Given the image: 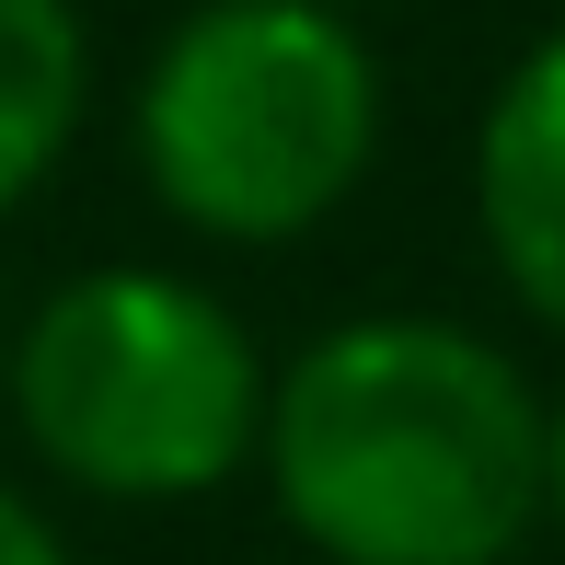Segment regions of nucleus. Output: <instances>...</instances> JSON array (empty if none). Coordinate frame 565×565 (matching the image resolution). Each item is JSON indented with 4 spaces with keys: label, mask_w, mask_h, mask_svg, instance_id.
<instances>
[{
    "label": "nucleus",
    "mask_w": 565,
    "mask_h": 565,
    "mask_svg": "<svg viewBox=\"0 0 565 565\" xmlns=\"http://www.w3.org/2000/svg\"><path fill=\"white\" fill-rule=\"evenodd\" d=\"M543 381L450 312H358L266 370L254 473L323 565H508L543 531Z\"/></svg>",
    "instance_id": "1"
},
{
    "label": "nucleus",
    "mask_w": 565,
    "mask_h": 565,
    "mask_svg": "<svg viewBox=\"0 0 565 565\" xmlns=\"http://www.w3.org/2000/svg\"><path fill=\"white\" fill-rule=\"evenodd\" d=\"M127 150L196 243H300L381 162V58L335 0H196L139 70Z\"/></svg>",
    "instance_id": "2"
},
{
    "label": "nucleus",
    "mask_w": 565,
    "mask_h": 565,
    "mask_svg": "<svg viewBox=\"0 0 565 565\" xmlns=\"http://www.w3.org/2000/svg\"><path fill=\"white\" fill-rule=\"evenodd\" d=\"M0 404L58 484L105 508H185L254 473L266 347L173 266H82L12 323Z\"/></svg>",
    "instance_id": "3"
},
{
    "label": "nucleus",
    "mask_w": 565,
    "mask_h": 565,
    "mask_svg": "<svg viewBox=\"0 0 565 565\" xmlns=\"http://www.w3.org/2000/svg\"><path fill=\"white\" fill-rule=\"evenodd\" d=\"M473 231L531 323L565 335V23L508 58L473 127Z\"/></svg>",
    "instance_id": "4"
},
{
    "label": "nucleus",
    "mask_w": 565,
    "mask_h": 565,
    "mask_svg": "<svg viewBox=\"0 0 565 565\" xmlns=\"http://www.w3.org/2000/svg\"><path fill=\"white\" fill-rule=\"evenodd\" d=\"M93 116V35L70 0H0V220L70 162Z\"/></svg>",
    "instance_id": "5"
},
{
    "label": "nucleus",
    "mask_w": 565,
    "mask_h": 565,
    "mask_svg": "<svg viewBox=\"0 0 565 565\" xmlns=\"http://www.w3.org/2000/svg\"><path fill=\"white\" fill-rule=\"evenodd\" d=\"M0 565H82V554L58 543V520H46L23 484H0Z\"/></svg>",
    "instance_id": "6"
},
{
    "label": "nucleus",
    "mask_w": 565,
    "mask_h": 565,
    "mask_svg": "<svg viewBox=\"0 0 565 565\" xmlns=\"http://www.w3.org/2000/svg\"><path fill=\"white\" fill-rule=\"evenodd\" d=\"M543 520L565 531V393H554V461H543Z\"/></svg>",
    "instance_id": "7"
},
{
    "label": "nucleus",
    "mask_w": 565,
    "mask_h": 565,
    "mask_svg": "<svg viewBox=\"0 0 565 565\" xmlns=\"http://www.w3.org/2000/svg\"><path fill=\"white\" fill-rule=\"evenodd\" d=\"M0 358H12V323H0Z\"/></svg>",
    "instance_id": "8"
},
{
    "label": "nucleus",
    "mask_w": 565,
    "mask_h": 565,
    "mask_svg": "<svg viewBox=\"0 0 565 565\" xmlns=\"http://www.w3.org/2000/svg\"><path fill=\"white\" fill-rule=\"evenodd\" d=\"M335 12H358V0H335Z\"/></svg>",
    "instance_id": "9"
}]
</instances>
